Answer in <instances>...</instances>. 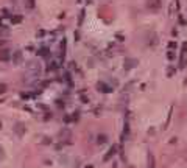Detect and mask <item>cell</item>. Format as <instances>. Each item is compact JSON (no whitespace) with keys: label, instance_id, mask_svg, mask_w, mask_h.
Returning a JSON list of instances; mask_svg holds the SVG:
<instances>
[{"label":"cell","instance_id":"7a4b0ae2","mask_svg":"<svg viewBox=\"0 0 187 168\" xmlns=\"http://www.w3.org/2000/svg\"><path fill=\"white\" fill-rule=\"evenodd\" d=\"M159 6H161V0H148V8L158 9Z\"/></svg>","mask_w":187,"mask_h":168},{"label":"cell","instance_id":"52a82bcc","mask_svg":"<svg viewBox=\"0 0 187 168\" xmlns=\"http://www.w3.org/2000/svg\"><path fill=\"white\" fill-rule=\"evenodd\" d=\"M3 157H5V153H3V148L0 146V159H3Z\"/></svg>","mask_w":187,"mask_h":168},{"label":"cell","instance_id":"277c9868","mask_svg":"<svg viewBox=\"0 0 187 168\" xmlns=\"http://www.w3.org/2000/svg\"><path fill=\"white\" fill-rule=\"evenodd\" d=\"M115 150H117L115 146H111V148H109V151H108V156L105 157V160H108L111 156H114V154H115Z\"/></svg>","mask_w":187,"mask_h":168},{"label":"cell","instance_id":"5b68a950","mask_svg":"<svg viewBox=\"0 0 187 168\" xmlns=\"http://www.w3.org/2000/svg\"><path fill=\"white\" fill-rule=\"evenodd\" d=\"M148 162H150V167L155 168V157H153V154H151V153L148 154Z\"/></svg>","mask_w":187,"mask_h":168},{"label":"cell","instance_id":"3957f363","mask_svg":"<svg viewBox=\"0 0 187 168\" xmlns=\"http://www.w3.org/2000/svg\"><path fill=\"white\" fill-rule=\"evenodd\" d=\"M106 142H108V137H106L105 134H98V136H97V143L98 145H103V143H106Z\"/></svg>","mask_w":187,"mask_h":168},{"label":"cell","instance_id":"6da1fadb","mask_svg":"<svg viewBox=\"0 0 187 168\" xmlns=\"http://www.w3.org/2000/svg\"><path fill=\"white\" fill-rule=\"evenodd\" d=\"M13 129H14V132L17 134V136H23V134H25V125H22V123H17L16 125L14 128H13Z\"/></svg>","mask_w":187,"mask_h":168},{"label":"cell","instance_id":"8992f818","mask_svg":"<svg viewBox=\"0 0 187 168\" xmlns=\"http://www.w3.org/2000/svg\"><path fill=\"white\" fill-rule=\"evenodd\" d=\"M5 90H6V86L2 84V86H0V94H5Z\"/></svg>","mask_w":187,"mask_h":168}]
</instances>
